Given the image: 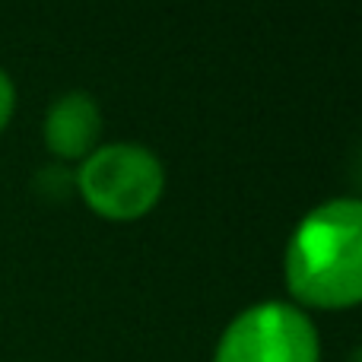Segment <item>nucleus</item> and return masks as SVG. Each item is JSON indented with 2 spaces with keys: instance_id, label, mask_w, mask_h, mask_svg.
Here are the masks:
<instances>
[{
  "instance_id": "nucleus-4",
  "label": "nucleus",
  "mask_w": 362,
  "mask_h": 362,
  "mask_svg": "<svg viewBox=\"0 0 362 362\" xmlns=\"http://www.w3.org/2000/svg\"><path fill=\"white\" fill-rule=\"evenodd\" d=\"M99 134H102V112L99 102L89 93H64L45 112V124H42V137L48 153H54L57 159H86L89 153L99 146Z\"/></svg>"
},
{
  "instance_id": "nucleus-2",
  "label": "nucleus",
  "mask_w": 362,
  "mask_h": 362,
  "mask_svg": "<svg viewBox=\"0 0 362 362\" xmlns=\"http://www.w3.org/2000/svg\"><path fill=\"white\" fill-rule=\"evenodd\" d=\"M165 187V169L140 144L95 146L76 169V191L99 216L127 223L156 206Z\"/></svg>"
},
{
  "instance_id": "nucleus-7",
  "label": "nucleus",
  "mask_w": 362,
  "mask_h": 362,
  "mask_svg": "<svg viewBox=\"0 0 362 362\" xmlns=\"http://www.w3.org/2000/svg\"><path fill=\"white\" fill-rule=\"evenodd\" d=\"M350 362H362V346H356V350H353V356H350Z\"/></svg>"
},
{
  "instance_id": "nucleus-6",
  "label": "nucleus",
  "mask_w": 362,
  "mask_h": 362,
  "mask_svg": "<svg viewBox=\"0 0 362 362\" xmlns=\"http://www.w3.org/2000/svg\"><path fill=\"white\" fill-rule=\"evenodd\" d=\"M13 112H16V83L13 76L0 67V134L10 127L13 121Z\"/></svg>"
},
{
  "instance_id": "nucleus-3",
  "label": "nucleus",
  "mask_w": 362,
  "mask_h": 362,
  "mask_svg": "<svg viewBox=\"0 0 362 362\" xmlns=\"http://www.w3.org/2000/svg\"><path fill=\"white\" fill-rule=\"evenodd\" d=\"M213 362H321V340L299 305L261 302L229 321Z\"/></svg>"
},
{
  "instance_id": "nucleus-1",
  "label": "nucleus",
  "mask_w": 362,
  "mask_h": 362,
  "mask_svg": "<svg viewBox=\"0 0 362 362\" xmlns=\"http://www.w3.org/2000/svg\"><path fill=\"white\" fill-rule=\"evenodd\" d=\"M286 286L308 308L340 312L362 302V200H327L302 216L283 257Z\"/></svg>"
},
{
  "instance_id": "nucleus-5",
  "label": "nucleus",
  "mask_w": 362,
  "mask_h": 362,
  "mask_svg": "<svg viewBox=\"0 0 362 362\" xmlns=\"http://www.w3.org/2000/svg\"><path fill=\"white\" fill-rule=\"evenodd\" d=\"M35 187L42 197H64L70 187H76V172H67L61 165H45L35 175Z\"/></svg>"
}]
</instances>
